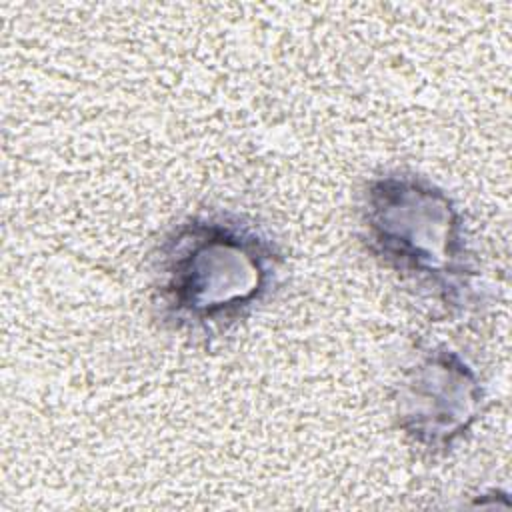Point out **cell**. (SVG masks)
Listing matches in <instances>:
<instances>
[{"instance_id": "obj_1", "label": "cell", "mask_w": 512, "mask_h": 512, "mask_svg": "<svg viewBox=\"0 0 512 512\" xmlns=\"http://www.w3.org/2000/svg\"><path fill=\"white\" fill-rule=\"evenodd\" d=\"M286 258L258 220L206 210L172 224L150 258L156 320L184 336H220L278 288Z\"/></svg>"}, {"instance_id": "obj_2", "label": "cell", "mask_w": 512, "mask_h": 512, "mask_svg": "<svg viewBox=\"0 0 512 512\" xmlns=\"http://www.w3.org/2000/svg\"><path fill=\"white\" fill-rule=\"evenodd\" d=\"M360 232L382 268L446 314L466 316L482 304L464 216L432 180L406 170L372 176L360 194Z\"/></svg>"}, {"instance_id": "obj_3", "label": "cell", "mask_w": 512, "mask_h": 512, "mask_svg": "<svg viewBox=\"0 0 512 512\" xmlns=\"http://www.w3.org/2000/svg\"><path fill=\"white\" fill-rule=\"evenodd\" d=\"M482 404L478 372L460 352L434 346L402 372L394 392V420L414 446L444 456L470 432Z\"/></svg>"}]
</instances>
